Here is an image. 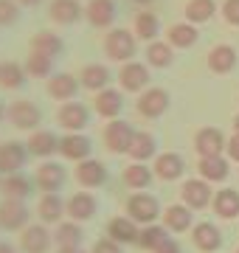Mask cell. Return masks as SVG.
Listing matches in <instances>:
<instances>
[{
  "label": "cell",
  "mask_w": 239,
  "mask_h": 253,
  "mask_svg": "<svg viewBox=\"0 0 239 253\" xmlns=\"http://www.w3.org/2000/svg\"><path fill=\"white\" fill-rule=\"evenodd\" d=\"M132 3H138V6H149V3H155V0H132Z\"/></svg>",
  "instance_id": "52"
},
{
  "label": "cell",
  "mask_w": 239,
  "mask_h": 253,
  "mask_svg": "<svg viewBox=\"0 0 239 253\" xmlns=\"http://www.w3.org/2000/svg\"><path fill=\"white\" fill-rule=\"evenodd\" d=\"M54 236L48 234V228L42 225H28L20 236V251L23 253H48L51 251Z\"/></svg>",
  "instance_id": "17"
},
{
  "label": "cell",
  "mask_w": 239,
  "mask_h": 253,
  "mask_svg": "<svg viewBox=\"0 0 239 253\" xmlns=\"http://www.w3.org/2000/svg\"><path fill=\"white\" fill-rule=\"evenodd\" d=\"M192 242H194L197 251L214 253V251H220L222 234H220V228L214 225V222H197V225L192 228Z\"/></svg>",
  "instance_id": "16"
},
{
  "label": "cell",
  "mask_w": 239,
  "mask_h": 253,
  "mask_svg": "<svg viewBox=\"0 0 239 253\" xmlns=\"http://www.w3.org/2000/svg\"><path fill=\"white\" fill-rule=\"evenodd\" d=\"M0 253H17V248L11 242H0Z\"/></svg>",
  "instance_id": "49"
},
{
  "label": "cell",
  "mask_w": 239,
  "mask_h": 253,
  "mask_svg": "<svg viewBox=\"0 0 239 253\" xmlns=\"http://www.w3.org/2000/svg\"><path fill=\"white\" fill-rule=\"evenodd\" d=\"M62 211H68V206H62V197L59 194H42L37 203V214L42 222H59L62 219Z\"/></svg>",
  "instance_id": "34"
},
{
  "label": "cell",
  "mask_w": 239,
  "mask_h": 253,
  "mask_svg": "<svg viewBox=\"0 0 239 253\" xmlns=\"http://www.w3.org/2000/svg\"><path fill=\"white\" fill-rule=\"evenodd\" d=\"M87 121H90V113L79 101H68V104L56 110V124L68 129V132H79L82 126H87Z\"/></svg>",
  "instance_id": "11"
},
{
  "label": "cell",
  "mask_w": 239,
  "mask_h": 253,
  "mask_svg": "<svg viewBox=\"0 0 239 253\" xmlns=\"http://www.w3.org/2000/svg\"><path fill=\"white\" fill-rule=\"evenodd\" d=\"M138 51V37L129 34L127 28H113L110 34L104 37V54L113 62H132V56Z\"/></svg>",
  "instance_id": "1"
},
{
  "label": "cell",
  "mask_w": 239,
  "mask_h": 253,
  "mask_svg": "<svg viewBox=\"0 0 239 253\" xmlns=\"http://www.w3.org/2000/svg\"><path fill=\"white\" fill-rule=\"evenodd\" d=\"M152 174H155V172H152L149 166H144V163H132V166L124 169V186L144 191L149 183H152Z\"/></svg>",
  "instance_id": "39"
},
{
  "label": "cell",
  "mask_w": 239,
  "mask_h": 253,
  "mask_svg": "<svg viewBox=\"0 0 239 253\" xmlns=\"http://www.w3.org/2000/svg\"><path fill=\"white\" fill-rule=\"evenodd\" d=\"M31 211L23 200H0V231H26Z\"/></svg>",
  "instance_id": "3"
},
{
  "label": "cell",
  "mask_w": 239,
  "mask_h": 253,
  "mask_svg": "<svg viewBox=\"0 0 239 253\" xmlns=\"http://www.w3.org/2000/svg\"><path fill=\"white\" fill-rule=\"evenodd\" d=\"M26 146H28V152L37 155V158H51L54 152H59V138L51 129H37V132H31Z\"/></svg>",
  "instance_id": "24"
},
{
  "label": "cell",
  "mask_w": 239,
  "mask_h": 253,
  "mask_svg": "<svg viewBox=\"0 0 239 253\" xmlns=\"http://www.w3.org/2000/svg\"><path fill=\"white\" fill-rule=\"evenodd\" d=\"M237 253H239V248H237Z\"/></svg>",
  "instance_id": "54"
},
{
  "label": "cell",
  "mask_w": 239,
  "mask_h": 253,
  "mask_svg": "<svg viewBox=\"0 0 239 253\" xmlns=\"http://www.w3.org/2000/svg\"><path fill=\"white\" fill-rule=\"evenodd\" d=\"M234 129H237V132H239V116L234 118Z\"/></svg>",
  "instance_id": "53"
},
{
  "label": "cell",
  "mask_w": 239,
  "mask_h": 253,
  "mask_svg": "<svg viewBox=\"0 0 239 253\" xmlns=\"http://www.w3.org/2000/svg\"><path fill=\"white\" fill-rule=\"evenodd\" d=\"M17 0H0V26H14L20 17Z\"/></svg>",
  "instance_id": "43"
},
{
  "label": "cell",
  "mask_w": 239,
  "mask_h": 253,
  "mask_svg": "<svg viewBox=\"0 0 239 253\" xmlns=\"http://www.w3.org/2000/svg\"><path fill=\"white\" fill-rule=\"evenodd\" d=\"M132 138H135V129H132L127 121H119V118H113L110 124L104 126V146H107L110 152H116V155L129 152V144H132Z\"/></svg>",
  "instance_id": "5"
},
{
  "label": "cell",
  "mask_w": 239,
  "mask_h": 253,
  "mask_svg": "<svg viewBox=\"0 0 239 253\" xmlns=\"http://www.w3.org/2000/svg\"><path fill=\"white\" fill-rule=\"evenodd\" d=\"M59 152H62V158H68V161H76L82 163L90 158L93 152V144L87 135H79V132H71V135L59 138Z\"/></svg>",
  "instance_id": "14"
},
{
  "label": "cell",
  "mask_w": 239,
  "mask_h": 253,
  "mask_svg": "<svg viewBox=\"0 0 239 253\" xmlns=\"http://www.w3.org/2000/svg\"><path fill=\"white\" fill-rule=\"evenodd\" d=\"M166 37H169L166 42L172 48H192L200 34H197V26H192V23H175L166 31Z\"/></svg>",
  "instance_id": "33"
},
{
  "label": "cell",
  "mask_w": 239,
  "mask_h": 253,
  "mask_svg": "<svg viewBox=\"0 0 239 253\" xmlns=\"http://www.w3.org/2000/svg\"><path fill=\"white\" fill-rule=\"evenodd\" d=\"M65 180H68V174H65L62 163H54V161L40 163V169L34 172V183H37V189L45 191V194H56V191L65 186Z\"/></svg>",
  "instance_id": "7"
},
{
  "label": "cell",
  "mask_w": 239,
  "mask_h": 253,
  "mask_svg": "<svg viewBox=\"0 0 239 253\" xmlns=\"http://www.w3.org/2000/svg\"><path fill=\"white\" fill-rule=\"evenodd\" d=\"M90 253H124L121 251V245L116 242V239H110V236H104V239H99V242L93 245Z\"/></svg>",
  "instance_id": "45"
},
{
  "label": "cell",
  "mask_w": 239,
  "mask_h": 253,
  "mask_svg": "<svg viewBox=\"0 0 239 253\" xmlns=\"http://www.w3.org/2000/svg\"><path fill=\"white\" fill-rule=\"evenodd\" d=\"M155 149H158V141H155L152 132H135L132 144H129V155H132L138 163H144L147 158H152Z\"/></svg>",
  "instance_id": "38"
},
{
  "label": "cell",
  "mask_w": 239,
  "mask_h": 253,
  "mask_svg": "<svg viewBox=\"0 0 239 253\" xmlns=\"http://www.w3.org/2000/svg\"><path fill=\"white\" fill-rule=\"evenodd\" d=\"M56 253H87V251H84L82 245H71V248H59Z\"/></svg>",
  "instance_id": "48"
},
{
  "label": "cell",
  "mask_w": 239,
  "mask_h": 253,
  "mask_svg": "<svg viewBox=\"0 0 239 253\" xmlns=\"http://www.w3.org/2000/svg\"><path fill=\"white\" fill-rule=\"evenodd\" d=\"M138 222H132L129 217H113L110 222H107V236L110 239H116L119 245H135L138 242Z\"/></svg>",
  "instance_id": "21"
},
{
  "label": "cell",
  "mask_w": 239,
  "mask_h": 253,
  "mask_svg": "<svg viewBox=\"0 0 239 253\" xmlns=\"http://www.w3.org/2000/svg\"><path fill=\"white\" fill-rule=\"evenodd\" d=\"M119 82L127 93H144L149 84V68L144 62H124L119 71Z\"/></svg>",
  "instance_id": "10"
},
{
  "label": "cell",
  "mask_w": 239,
  "mask_h": 253,
  "mask_svg": "<svg viewBox=\"0 0 239 253\" xmlns=\"http://www.w3.org/2000/svg\"><path fill=\"white\" fill-rule=\"evenodd\" d=\"M20 6H26V9H34V6H40L42 0H17Z\"/></svg>",
  "instance_id": "50"
},
{
  "label": "cell",
  "mask_w": 239,
  "mask_h": 253,
  "mask_svg": "<svg viewBox=\"0 0 239 253\" xmlns=\"http://www.w3.org/2000/svg\"><path fill=\"white\" fill-rule=\"evenodd\" d=\"M28 79V73L23 65L17 62H0V87L3 90H17V87H23Z\"/></svg>",
  "instance_id": "35"
},
{
  "label": "cell",
  "mask_w": 239,
  "mask_h": 253,
  "mask_svg": "<svg viewBox=\"0 0 239 253\" xmlns=\"http://www.w3.org/2000/svg\"><path fill=\"white\" fill-rule=\"evenodd\" d=\"M158 214H160V203L152 194L141 191V194H132L127 200V217L132 222H138V225H152L158 219Z\"/></svg>",
  "instance_id": "2"
},
{
  "label": "cell",
  "mask_w": 239,
  "mask_h": 253,
  "mask_svg": "<svg viewBox=\"0 0 239 253\" xmlns=\"http://www.w3.org/2000/svg\"><path fill=\"white\" fill-rule=\"evenodd\" d=\"M28 146L17 141H3L0 144V172L3 174H17L28 161Z\"/></svg>",
  "instance_id": "8"
},
{
  "label": "cell",
  "mask_w": 239,
  "mask_h": 253,
  "mask_svg": "<svg viewBox=\"0 0 239 253\" xmlns=\"http://www.w3.org/2000/svg\"><path fill=\"white\" fill-rule=\"evenodd\" d=\"M6 118H9L11 126H17V129H34V126L42 121V113L34 101H11L9 110H6Z\"/></svg>",
  "instance_id": "4"
},
{
  "label": "cell",
  "mask_w": 239,
  "mask_h": 253,
  "mask_svg": "<svg viewBox=\"0 0 239 253\" xmlns=\"http://www.w3.org/2000/svg\"><path fill=\"white\" fill-rule=\"evenodd\" d=\"M222 17L228 26H239V0H225L222 3Z\"/></svg>",
  "instance_id": "44"
},
{
  "label": "cell",
  "mask_w": 239,
  "mask_h": 253,
  "mask_svg": "<svg viewBox=\"0 0 239 253\" xmlns=\"http://www.w3.org/2000/svg\"><path fill=\"white\" fill-rule=\"evenodd\" d=\"M225 135H222L217 126H202L200 132L194 135V149L200 158H217V155L225 149Z\"/></svg>",
  "instance_id": "12"
},
{
  "label": "cell",
  "mask_w": 239,
  "mask_h": 253,
  "mask_svg": "<svg viewBox=\"0 0 239 253\" xmlns=\"http://www.w3.org/2000/svg\"><path fill=\"white\" fill-rule=\"evenodd\" d=\"M152 172L160 177V180H177L180 174L186 172V163L177 152H163L155 158V169Z\"/></svg>",
  "instance_id": "23"
},
{
  "label": "cell",
  "mask_w": 239,
  "mask_h": 253,
  "mask_svg": "<svg viewBox=\"0 0 239 253\" xmlns=\"http://www.w3.org/2000/svg\"><path fill=\"white\" fill-rule=\"evenodd\" d=\"M79 82H82L84 90H104L107 82H110V71L104 65L93 62V65H84L82 73H79Z\"/></svg>",
  "instance_id": "29"
},
{
  "label": "cell",
  "mask_w": 239,
  "mask_h": 253,
  "mask_svg": "<svg viewBox=\"0 0 239 253\" xmlns=\"http://www.w3.org/2000/svg\"><path fill=\"white\" fill-rule=\"evenodd\" d=\"M183 14H186V20H189L192 26L208 23V20L217 14V0H189Z\"/></svg>",
  "instance_id": "32"
},
{
  "label": "cell",
  "mask_w": 239,
  "mask_h": 253,
  "mask_svg": "<svg viewBox=\"0 0 239 253\" xmlns=\"http://www.w3.org/2000/svg\"><path fill=\"white\" fill-rule=\"evenodd\" d=\"M84 17L93 28H107L116 20V0H90L84 6Z\"/></svg>",
  "instance_id": "19"
},
{
  "label": "cell",
  "mask_w": 239,
  "mask_h": 253,
  "mask_svg": "<svg viewBox=\"0 0 239 253\" xmlns=\"http://www.w3.org/2000/svg\"><path fill=\"white\" fill-rule=\"evenodd\" d=\"M211 208H214V214H217V217H222V219H234V217H239V191H234V189H222L220 194H214Z\"/></svg>",
  "instance_id": "28"
},
{
  "label": "cell",
  "mask_w": 239,
  "mask_h": 253,
  "mask_svg": "<svg viewBox=\"0 0 239 253\" xmlns=\"http://www.w3.org/2000/svg\"><path fill=\"white\" fill-rule=\"evenodd\" d=\"M84 234H82V225L79 222H59L56 225V234H54V242L59 245V248H71V245H82Z\"/></svg>",
  "instance_id": "42"
},
{
  "label": "cell",
  "mask_w": 239,
  "mask_h": 253,
  "mask_svg": "<svg viewBox=\"0 0 239 253\" xmlns=\"http://www.w3.org/2000/svg\"><path fill=\"white\" fill-rule=\"evenodd\" d=\"M31 51L34 54H45V56H59L65 51V42L62 37H56L54 31H37V34L31 37Z\"/></svg>",
  "instance_id": "27"
},
{
  "label": "cell",
  "mask_w": 239,
  "mask_h": 253,
  "mask_svg": "<svg viewBox=\"0 0 239 253\" xmlns=\"http://www.w3.org/2000/svg\"><path fill=\"white\" fill-rule=\"evenodd\" d=\"M183 206H189L192 211H202V208L211 206V189H208V180H186L183 189Z\"/></svg>",
  "instance_id": "13"
},
{
  "label": "cell",
  "mask_w": 239,
  "mask_h": 253,
  "mask_svg": "<svg viewBox=\"0 0 239 253\" xmlns=\"http://www.w3.org/2000/svg\"><path fill=\"white\" fill-rule=\"evenodd\" d=\"M200 174H202V180H208V183H222V180H228V174H231V166L225 158H200Z\"/></svg>",
  "instance_id": "30"
},
{
  "label": "cell",
  "mask_w": 239,
  "mask_h": 253,
  "mask_svg": "<svg viewBox=\"0 0 239 253\" xmlns=\"http://www.w3.org/2000/svg\"><path fill=\"white\" fill-rule=\"evenodd\" d=\"M96 211H99V200L87 191H76L74 197L68 200V217L74 222H87V219L96 217Z\"/></svg>",
  "instance_id": "18"
},
{
  "label": "cell",
  "mask_w": 239,
  "mask_h": 253,
  "mask_svg": "<svg viewBox=\"0 0 239 253\" xmlns=\"http://www.w3.org/2000/svg\"><path fill=\"white\" fill-rule=\"evenodd\" d=\"M158 31H160V20H158V14H152V11H138L135 14V37L138 40H147V42H152L158 37Z\"/></svg>",
  "instance_id": "37"
},
{
  "label": "cell",
  "mask_w": 239,
  "mask_h": 253,
  "mask_svg": "<svg viewBox=\"0 0 239 253\" xmlns=\"http://www.w3.org/2000/svg\"><path fill=\"white\" fill-rule=\"evenodd\" d=\"M23 68H26V73L31 79H45V76L51 79V76H54V59L45 56V54H34V51H31Z\"/></svg>",
  "instance_id": "36"
},
{
  "label": "cell",
  "mask_w": 239,
  "mask_h": 253,
  "mask_svg": "<svg viewBox=\"0 0 239 253\" xmlns=\"http://www.w3.org/2000/svg\"><path fill=\"white\" fill-rule=\"evenodd\" d=\"M237 59L239 56L231 45H214L211 51H208V71L225 76V73H231L237 68Z\"/></svg>",
  "instance_id": "22"
},
{
  "label": "cell",
  "mask_w": 239,
  "mask_h": 253,
  "mask_svg": "<svg viewBox=\"0 0 239 253\" xmlns=\"http://www.w3.org/2000/svg\"><path fill=\"white\" fill-rule=\"evenodd\" d=\"M163 239H169V228H166V225H155V222H152V225L141 228L138 242H135V245H138L141 251H155Z\"/></svg>",
  "instance_id": "41"
},
{
  "label": "cell",
  "mask_w": 239,
  "mask_h": 253,
  "mask_svg": "<svg viewBox=\"0 0 239 253\" xmlns=\"http://www.w3.org/2000/svg\"><path fill=\"white\" fill-rule=\"evenodd\" d=\"M0 194L6 200H26L31 194V180L26 174H3L0 177Z\"/></svg>",
  "instance_id": "26"
},
{
  "label": "cell",
  "mask_w": 239,
  "mask_h": 253,
  "mask_svg": "<svg viewBox=\"0 0 239 253\" xmlns=\"http://www.w3.org/2000/svg\"><path fill=\"white\" fill-rule=\"evenodd\" d=\"M82 87V82L71 76V73H54L48 82V96L56 101H71L76 96V90Z\"/></svg>",
  "instance_id": "20"
},
{
  "label": "cell",
  "mask_w": 239,
  "mask_h": 253,
  "mask_svg": "<svg viewBox=\"0 0 239 253\" xmlns=\"http://www.w3.org/2000/svg\"><path fill=\"white\" fill-rule=\"evenodd\" d=\"M169 104H172V99H169V93L163 90V87H147V90L138 96V113L144 118H160L169 110Z\"/></svg>",
  "instance_id": "6"
},
{
  "label": "cell",
  "mask_w": 239,
  "mask_h": 253,
  "mask_svg": "<svg viewBox=\"0 0 239 253\" xmlns=\"http://www.w3.org/2000/svg\"><path fill=\"white\" fill-rule=\"evenodd\" d=\"M96 113H99L101 118H116L124 110V96H121L119 90H113V87H104V90H99V96H96Z\"/></svg>",
  "instance_id": "25"
},
{
  "label": "cell",
  "mask_w": 239,
  "mask_h": 253,
  "mask_svg": "<svg viewBox=\"0 0 239 253\" xmlns=\"http://www.w3.org/2000/svg\"><path fill=\"white\" fill-rule=\"evenodd\" d=\"M225 149H228V158H231V161H237V163H239V132H234V135L228 138Z\"/></svg>",
  "instance_id": "47"
},
{
  "label": "cell",
  "mask_w": 239,
  "mask_h": 253,
  "mask_svg": "<svg viewBox=\"0 0 239 253\" xmlns=\"http://www.w3.org/2000/svg\"><path fill=\"white\" fill-rule=\"evenodd\" d=\"M172 59H175V54H172V45L169 42L152 40L147 45V65H152V68H169Z\"/></svg>",
  "instance_id": "40"
},
{
  "label": "cell",
  "mask_w": 239,
  "mask_h": 253,
  "mask_svg": "<svg viewBox=\"0 0 239 253\" xmlns=\"http://www.w3.org/2000/svg\"><path fill=\"white\" fill-rule=\"evenodd\" d=\"M163 225L175 234H183L192 228V208L189 206H169L163 211Z\"/></svg>",
  "instance_id": "31"
},
{
  "label": "cell",
  "mask_w": 239,
  "mask_h": 253,
  "mask_svg": "<svg viewBox=\"0 0 239 253\" xmlns=\"http://www.w3.org/2000/svg\"><path fill=\"white\" fill-rule=\"evenodd\" d=\"M6 110H9V107H6V104H3V101H0V121H3V118H6Z\"/></svg>",
  "instance_id": "51"
},
{
  "label": "cell",
  "mask_w": 239,
  "mask_h": 253,
  "mask_svg": "<svg viewBox=\"0 0 239 253\" xmlns=\"http://www.w3.org/2000/svg\"><path fill=\"white\" fill-rule=\"evenodd\" d=\"M74 177H76V183H79L82 189H99V186H104V183H107L110 172H107V166H104L101 161L87 158V161H82L79 166H76Z\"/></svg>",
  "instance_id": "9"
},
{
  "label": "cell",
  "mask_w": 239,
  "mask_h": 253,
  "mask_svg": "<svg viewBox=\"0 0 239 253\" xmlns=\"http://www.w3.org/2000/svg\"><path fill=\"white\" fill-rule=\"evenodd\" d=\"M152 253H183L180 251V245H177V239H163V242L158 245Z\"/></svg>",
  "instance_id": "46"
},
{
  "label": "cell",
  "mask_w": 239,
  "mask_h": 253,
  "mask_svg": "<svg viewBox=\"0 0 239 253\" xmlns=\"http://www.w3.org/2000/svg\"><path fill=\"white\" fill-rule=\"evenodd\" d=\"M82 14L84 9L79 0H51V6H48V17L56 26H74V23H79Z\"/></svg>",
  "instance_id": "15"
}]
</instances>
